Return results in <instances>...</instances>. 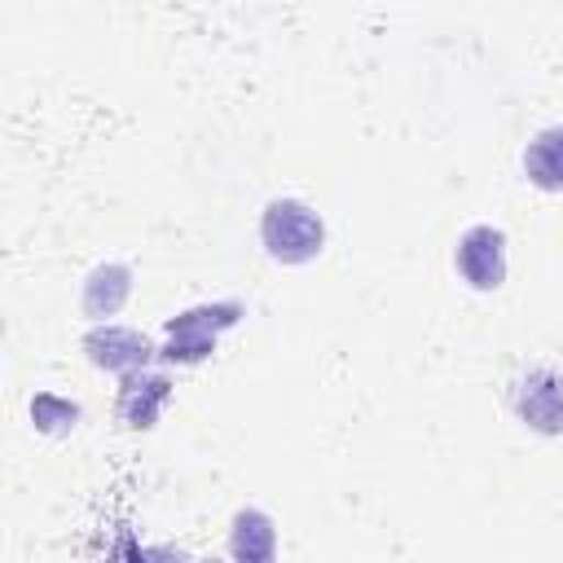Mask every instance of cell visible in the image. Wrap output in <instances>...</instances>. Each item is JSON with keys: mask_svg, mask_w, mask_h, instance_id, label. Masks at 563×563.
Returning <instances> with one entry per match:
<instances>
[{"mask_svg": "<svg viewBox=\"0 0 563 563\" xmlns=\"http://www.w3.org/2000/svg\"><path fill=\"white\" fill-rule=\"evenodd\" d=\"M453 264L471 290H497L506 282V233L493 224H471L457 238Z\"/></svg>", "mask_w": 563, "mask_h": 563, "instance_id": "cell-4", "label": "cell"}, {"mask_svg": "<svg viewBox=\"0 0 563 563\" xmlns=\"http://www.w3.org/2000/svg\"><path fill=\"white\" fill-rule=\"evenodd\" d=\"M523 176L545 194H563V123H550L528 141Z\"/></svg>", "mask_w": 563, "mask_h": 563, "instance_id": "cell-7", "label": "cell"}, {"mask_svg": "<svg viewBox=\"0 0 563 563\" xmlns=\"http://www.w3.org/2000/svg\"><path fill=\"white\" fill-rule=\"evenodd\" d=\"M31 418L44 427V431H66V427H75V418H79V405H70V400H57V396H35V405H31Z\"/></svg>", "mask_w": 563, "mask_h": 563, "instance_id": "cell-10", "label": "cell"}, {"mask_svg": "<svg viewBox=\"0 0 563 563\" xmlns=\"http://www.w3.org/2000/svg\"><path fill=\"white\" fill-rule=\"evenodd\" d=\"M260 238L277 264H308L325 246V224L303 198H273L264 207Z\"/></svg>", "mask_w": 563, "mask_h": 563, "instance_id": "cell-1", "label": "cell"}, {"mask_svg": "<svg viewBox=\"0 0 563 563\" xmlns=\"http://www.w3.org/2000/svg\"><path fill=\"white\" fill-rule=\"evenodd\" d=\"M510 409L537 435L563 431V374L554 365H528L510 378Z\"/></svg>", "mask_w": 563, "mask_h": 563, "instance_id": "cell-2", "label": "cell"}, {"mask_svg": "<svg viewBox=\"0 0 563 563\" xmlns=\"http://www.w3.org/2000/svg\"><path fill=\"white\" fill-rule=\"evenodd\" d=\"M167 396H172V383H167L163 374H141V369H132V374H123L119 418H123L128 427H154V418H158V409H163Z\"/></svg>", "mask_w": 563, "mask_h": 563, "instance_id": "cell-6", "label": "cell"}, {"mask_svg": "<svg viewBox=\"0 0 563 563\" xmlns=\"http://www.w3.org/2000/svg\"><path fill=\"white\" fill-rule=\"evenodd\" d=\"M277 550V532L268 523V515L260 510H242L233 519V537H229V554L233 559H273Z\"/></svg>", "mask_w": 563, "mask_h": 563, "instance_id": "cell-9", "label": "cell"}, {"mask_svg": "<svg viewBox=\"0 0 563 563\" xmlns=\"http://www.w3.org/2000/svg\"><path fill=\"white\" fill-rule=\"evenodd\" d=\"M242 317V303H202V308H189L180 317L167 321V343L158 347L163 361H180V365H194L202 356L216 352V334L224 325H233Z\"/></svg>", "mask_w": 563, "mask_h": 563, "instance_id": "cell-3", "label": "cell"}, {"mask_svg": "<svg viewBox=\"0 0 563 563\" xmlns=\"http://www.w3.org/2000/svg\"><path fill=\"white\" fill-rule=\"evenodd\" d=\"M88 361L101 365V369H114V374H132V369H145V361L154 356L150 339L141 330H128V325H97L88 339Z\"/></svg>", "mask_w": 563, "mask_h": 563, "instance_id": "cell-5", "label": "cell"}, {"mask_svg": "<svg viewBox=\"0 0 563 563\" xmlns=\"http://www.w3.org/2000/svg\"><path fill=\"white\" fill-rule=\"evenodd\" d=\"M128 290H132V273H128L123 264H101V268H92L88 282H84V312L97 317V321H101V317H114V312L123 308Z\"/></svg>", "mask_w": 563, "mask_h": 563, "instance_id": "cell-8", "label": "cell"}]
</instances>
